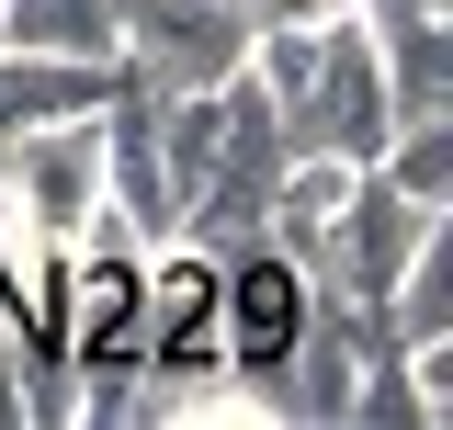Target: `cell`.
Segmentation results:
<instances>
[{"instance_id": "1", "label": "cell", "mask_w": 453, "mask_h": 430, "mask_svg": "<svg viewBox=\"0 0 453 430\" xmlns=\"http://www.w3.org/2000/svg\"><path fill=\"white\" fill-rule=\"evenodd\" d=\"M0 215H12V250H80V227L103 215V103L91 113H46V125H12L0 148Z\"/></svg>"}, {"instance_id": "2", "label": "cell", "mask_w": 453, "mask_h": 430, "mask_svg": "<svg viewBox=\"0 0 453 430\" xmlns=\"http://www.w3.org/2000/svg\"><path fill=\"white\" fill-rule=\"evenodd\" d=\"M318 318V283L283 238H238V261H216V340H226V374L283 385V351L306 340Z\"/></svg>"}, {"instance_id": "3", "label": "cell", "mask_w": 453, "mask_h": 430, "mask_svg": "<svg viewBox=\"0 0 453 430\" xmlns=\"http://www.w3.org/2000/svg\"><path fill=\"white\" fill-rule=\"evenodd\" d=\"M0 46L23 57H113V0H0Z\"/></svg>"}, {"instance_id": "4", "label": "cell", "mask_w": 453, "mask_h": 430, "mask_svg": "<svg viewBox=\"0 0 453 430\" xmlns=\"http://www.w3.org/2000/svg\"><path fill=\"white\" fill-rule=\"evenodd\" d=\"M103 103V68L91 57H0V125H46V113H91Z\"/></svg>"}, {"instance_id": "5", "label": "cell", "mask_w": 453, "mask_h": 430, "mask_svg": "<svg viewBox=\"0 0 453 430\" xmlns=\"http://www.w3.org/2000/svg\"><path fill=\"white\" fill-rule=\"evenodd\" d=\"M250 35H283V23H340V12H363V0H226Z\"/></svg>"}]
</instances>
